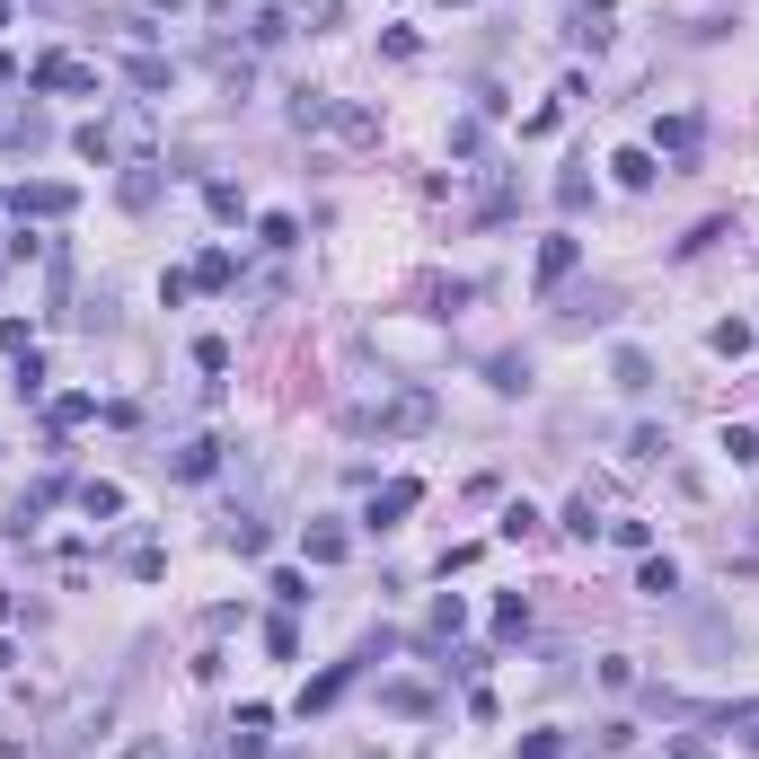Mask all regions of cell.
<instances>
[{"instance_id": "cell-1", "label": "cell", "mask_w": 759, "mask_h": 759, "mask_svg": "<svg viewBox=\"0 0 759 759\" xmlns=\"http://www.w3.org/2000/svg\"><path fill=\"white\" fill-rule=\"evenodd\" d=\"M433 416H442V406H433V389H397L389 406H371L363 425H380V433H433Z\"/></svg>"}, {"instance_id": "cell-2", "label": "cell", "mask_w": 759, "mask_h": 759, "mask_svg": "<svg viewBox=\"0 0 759 759\" xmlns=\"http://www.w3.org/2000/svg\"><path fill=\"white\" fill-rule=\"evenodd\" d=\"M36 89H53V98H98V72L72 62V53H45V62H36Z\"/></svg>"}, {"instance_id": "cell-3", "label": "cell", "mask_w": 759, "mask_h": 759, "mask_svg": "<svg viewBox=\"0 0 759 759\" xmlns=\"http://www.w3.org/2000/svg\"><path fill=\"white\" fill-rule=\"evenodd\" d=\"M72 203H80L72 186H53V177H36V186H18V194H10V213H18V222H62V213H72Z\"/></svg>"}, {"instance_id": "cell-4", "label": "cell", "mask_w": 759, "mask_h": 759, "mask_svg": "<svg viewBox=\"0 0 759 759\" xmlns=\"http://www.w3.org/2000/svg\"><path fill=\"white\" fill-rule=\"evenodd\" d=\"M416 495H425L416 477H397V486H380V495H371V513H363V530H389L397 513H416Z\"/></svg>"}, {"instance_id": "cell-5", "label": "cell", "mask_w": 759, "mask_h": 759, "mask_svg": "<svg viewBox=\"0 0 759 759\" xmlns=\"http://www.w3.org/2000/svg\"><path fill=\"white\" fill-rule=\"evenodd\" d=\"M115 194H124V213H151V203H160V168H151V160H132Z\"/></svg>"}, {"instance_id": "cell-6", "label": "cell", "mask_w": 759, "mask_h": 759, "mask_svg": "<svg viewBox=\"0 0 759 759\" xmlns=\"http://www.w3.org/2000/svg\"><path fill=\"white\" fill-rule=\"evenodd\" d=\"M574 256H583V239H547V248H539V283L557 292L566 274H574Z\"/></svg>"}, {"instance_id": "cell-7", "label": "cell", "mask_w": 759, "mask_h": 759, "mask_svg": "<svg viewBox=\"0 0 759 759\" xmlns=\"http://www.w3.org/2000/svg\"><path fill=\"white\" fill-rule=\"evenodd\" d=\"M292 124H301V132H327V124H336V98H327V89H301V98H292Z\"/></svg>"}, {"instance_id": "cell-8", "label": "cell", "mask_w": 759, "mask_h": 759, "mask_svg": "<svg viewBox=\"0 0 759 759\" xmlns=\"http://www.w3.org/2000/svg\"><path fill=\"white\" fill-rule=\"evenodd\" d=\"M609 168H618V186H628V194H645V186L662 177V168H654V151H618Z\"/></svg>"}, {"instance_id": "cell-9", "label": "cell", "mask_w": 759, "mask_h": 759, "mask_svg": "<svg viewBox=\"0 0 759 759\" xmlns=\"http://www.w3.org/2000/svg\"><path fill=\"white\" fill-rule=\"evenodd\" d=\"M344 680H354V662H336L327 680H309V688H301V716H309V707H336V698H344Z\"/></svg>"}, {"instance_id": "cell-10", "label": "cell", "mask_w": 759, "mask_h": 759, "mask_svg": "<svg viewBox=\"0 0 759 759\" xmlns=\"http://www.w3.org/2000/svg\"><path fill=\"white\" fill-rule=\"evenodd\" d=\"M213 468H222V442H203V433H194V442L177 451V477H213Z\"/></svg>"}, {"instance_id": "cell-11", "label": "cell", "mask_w": 759, "mask_h": 759, "mask_svg": "<svg viewBox=\"0 0 759 759\" xmlns=\"http://www.w3.org/2000/svg\"><path fill=\"white\" fill-rule=\"evenodd\" d=\"M301 547H309V566H336V557H344V530L318 521V530H301Z\"/></svg>"}, {"instance_id": "cell-12", "label": "cell", "mask_w": 759, "mask_h": 759, "mask_svg": "<svg viewBox=\"0 0 759 759\" xmlns=\"http://www.w3.org/2000/svg\"><path fill=\"white\" fill-rule=\"evenodd\" d=\"M574 45H609V0H583L574 10Z\"/></svg>"}, {"instance_id": "cell-13", "label": "cell", "mask_w": 759, "mask_h": 759, "mask_svg": "<svg viewBox=\"0 0 759 759\" xmlns=\"http://www.w3.org/2000/svg\"><path fill=\"white\" fill-rule=\"evenodd\" d=\"M566 530H574V539H600V495H592V486L566 504Z\"/></svg>"}, {"instance_id": "cell-14", "label": "cell", "mask_w": 759, "mask_h": 759, "mask_svg": "<svg viewBox=\"0 0 759 759\" xmlns=\"http://www.w3.org/2000/svg\"><path fill=\"white\" fill-rule=\"evenodd\" d=\"M124 72H132V89H168V80H177V72H168V62H160V53H132V62H124Z\"/></svg>"}, {"instance_id": "cell-15", "label": "cell", "mask_w": 759, "mask_h": 759, "mask_svg": "<svg viewBox=\"0 0 759 759\" xmlns=\"http://www.w3.org/2000/svg\"><path fill=\"white\" fill-rule=\"evenodd\" d=\"M662 151H671V160L698 151V115H671V124H662Z\"/></svg>"}, {"instance_id": "cell-16", "label": "cell", "mask_w": 759, "mask_h": 759, "mask_svg": "<svg viewBox=\"0 0 759 759\" xmlns=\"http://www.w3.org/2000/svg\"><path fill=\"white\" fill-rule=\"evenodd\" d=\"M80 513H89V521H115V513H124V486H80Z\"/></svg>"}, {"instance_id": "cell-17", "label": "cell", "mask_w": 759, "mask_h": 759, "mask_svg": "<svg viewBox=\"0 0 759 759\" xmlns=\"http://www.w3.org/2000/svg\"><path fill=\"white\" fill-rule=\"evenodd\" d=\"M636 592H654V600H662V592H680V566H671V557H645V574H636Z\"/></svg>"}, {"instance_id": "cell-18", "label": "cell", "mask_w": 759, "mask_h": 759, "mask_svg": "<svg viewBox=\"0 0 759 759\" xmlns=\"http://www.w3.org/2000/svg\"><path fill=\"white\" fill-rule=\"evenodd\" d=\"M72 142H80V160H98V168L115 160V132H106V124H80V132H72Z\"/></svg>"}, {"instance_id": "cell-19", "label": "cell", "mask_w": 759, "mask_h": 759, "mask_svg": "<svg viewBox=\"0 0 759 759\" xmlns=\"http://www.w3.org/2000/svg\"><path fill=\"white\" fill-rule=\"evenodd\" d=\"M416 301H425V309H442V301L459 309V301H468V283H442V274H425V283H416Z\"/></svg>"}, {"instance_id": "cell-20", "label": "cell", "mask_w": 759, "mask_h": 759, "mask_svg": "<svg viewBox=\"0 0 759 759\" xmlns=\"http://www.w3.org/2000/svg\"><path fill=\"white\" fill-rule=\"evenodd\" d=\"M98 416V397L89 389H72V397H53V425H89Z\"/></svg>"}, {"instance_id": "cell-21", "label": "cell", "mask_w": 759, "mask_h": 759, "mask_svg": "<svg viewBox=\"0 0 759 759\" xmlns=\"http://www.w3.org/2000/svg\"><path fill=\"white\" fill-rule=\"evenodd\" d=\"M265 724H274V716H265V707H239V750H248V759H256V750H265Z\"/></svg>"}, {"instance_id": "cell-22", "label": "cell", "mask_w": 759, "mask_h": 759, "mask_svg": "<svg viewBox=\"0 0 759 759\" xmlns=\"http://www.w3.org/2000/svg\"><path fill=\"white\" fill-rule=\"evenodd\" d=\"M248 36H256V45H283V36H292V18H283V10H256V18H248Z\"/></svg>"}, {"instance_id": "cell-23", "label": "cell", "mask_w": 759, "mask_h": 759, "mask_svg": "<svg viewBox=\"0 0 759 759\" xmlns=\"http://www.w3.org/2000/svg\"><path fill=\"white\" fill-rule=\"evenodd\" d=\"M707 344H716V354H733V363H742V354H750V327H742V318H724V327H716Z\"/></svg>"}, {"instance_id": "cell-24", "label": "cell", "mask_w": 759, "mask_h": 759, "mask_svg": "<svg viewBox=\"0 0 759 759\" xmlns=\"http://www.w3.org/2000/svg\"><path fill=\"white\" fill-rule=\"evenodd\" d=\"M495 628H504V636H530V600H521V592L495 600Z\"/></svg>"}, {"instance_id": "cell-25", "label": "cell", "mask_w": 759, "mask_h": 759, "mask_svg": "<svg viewBox=\"0 0 759 759\" xmlns=\"http://www.w3.org/2000/svg\"><path fill=\"white\" fill-rule=\"evenodd\" d=\"M557 203H566V213H583V203H592V177H583V168H566V177H557Z\"/></svg>"}, {"instance_id": "cell-26", "label": "cell", "mask_w": 759, "mask_h": 759, "mask_svg": "<svg viewBox=\"0 0 759 759\" xmlns=\"http://www.w3.org/2000/svg\"><path fill=\"white\" fill-rule=\"evenodd\" d=\"M222 547H239V557H256V547H265V521H230V530H222Z\"/></svg>"}, {"instance_id": "cell-27", "label": "cell", "mask_w": 759, "mask_h": 759, "mask_svg": "<svg viewBox=\"0 0 759 759\" xmlns=\"http://www.w3.org/2000/svg\"><path fill=\"white\" fill-rule=\"evenodd\" d=\"M495 389H504V397L530 389V363H521V354H495Z\"/></svg>"}, {"instance_id": "cell-28", "label": "cell", "mask_w": 759, "mask_h": 759, "mask_svg": "<svg viewBox=\"0 0 759 759\" xmlns=\"http://www.w3.org/2000/svg\"><path fill=\"white\" fill-rule=\"evenodd\" d=\"M724 451H733V468H750V459H759V433H750V425H724Z\"/></svg>"}, {"instance_id": "cell-29", "label": "cell", "mask_w": 759, "mask_h": 759, "mask_svg": "<svg viewBox=\"0 0 759 759\" xmlns=\"http://www.w3.org/2000/svg\"><path fill=\"white\" fill-rule=\"evenodd\" d=\"M230 274H239V265H230V248H213V256H203V265H194V283H213V292H222V283H230Z\"/></svg>"}, {"instance_id": "cell-30", "label": "cell", "mask_w": 759, "mask_h": 759, "mask_svg": "<svg viewBox=\"0 0 759 759\" xmlns=\"http://www.w3.org/2000/svg\"><path fill=\"white\" fill-rule=\"evenodd\" d=\"M618 389H654V363L645 354H618Z\"/></svg>"}, {"instance_id": "cell-31", "label": "cell", "mask_w": 759, "mask_h": 759, "mask_svg": "<svg viewBox=\"0 0 759 759\" xmlns=\"http://www.w3.org/2000/svg\"><path fill=\"white\" fill-rule=\"evenodd\" d=\"M265 592H274V600H283V609H301V600H309V574H274Z\"/></svg>"}, {"instance_id": "cell-32", "label": "cell", "mask_w": 759, "mask_h": 759, "mask_svg": "<svg viewBox=\"0 0 759 759\" xmlns=\"http://www.w3.org/2000/svg\"><path fill=\"white\" fill-rule=\"evenodd\" d=\"M10 389H18V397H36V389H45V363H36V354H18V371H10Z\"/></svg>"}, {"instance_id": "cell-33", "label": "cell", "mask_w": 759, "mask_h": 759, "mask_svg": "<svg viewBox=\"0 0 759 759\" xmlns=\"http://www.w3.org/2000/svg\"><path fill=\"white\" fill-rule=\"evenodd\" d=\"M521 759H566V733H530V742H521Z\"/></svg>"}, {"instance_id": "cell-34", "label": "cell", "mask_w": 759, "mask_h": 759, "mask_svg": "<svg viewBox=\"0 0 759 759\" xmlns=\"http://www.w3.org/2000/svg\"><path fill=\"white\" fill-rule=\"evenodd\" d=\"M124 759H168V742H151V733H142V742H124Z\"/></svg>"}, {"instance_id": "cell-35", "label": "cell", "mask_w": 759, "mask_h": 759, "mask_svg": "<svg viewBox=\"0 0 759 759\" xmlns=\"http://www.w3.org/2000/svg\"><path fill=\"white\" fill-rule=\"evenodd\" d=\"M671 759H707V750H698V742H671Z\"/></svg>"}, {"instance_id": "cell-36", "label": "cell", "mask_w": 759, "mask_h": 759, "mask_svg": "<svg viewBox=\"0 0 759 759\" xmlns=\"http://www.w3.org/2000/svg\"><path fill=\"white\" fill-rule=\"evenodd\" d=\"M151 10H186V0H151Z\"/></svg>"}, {"instance_id": "cell-37", "label": "cell", "mask_w": 759, "mask_h": 759, "mask_svg": "<svg viewBox=\"0 0 759 759\" xmlns=\"http://www.w3.org/2000/svg\"><path fill=\"white\" fill-rule=\"evenodd\" d=\"M750 724H759V716H750ZM750 742H759V733H750Z\"/></svg>"}, {"instance_id": "cell-38", "label": "cell", "mask_w": 759, "mask_h": 759, "mask_svg": "<svg viewBox=\"0 0 759 759\" xmlns=\"http://www.w3.org/2000/svg\"><path fill=\"white\" fill-rule=\"evenodd\" d=\"M451 10H459V0H451Z\"/></svg>"}]
</instances>
